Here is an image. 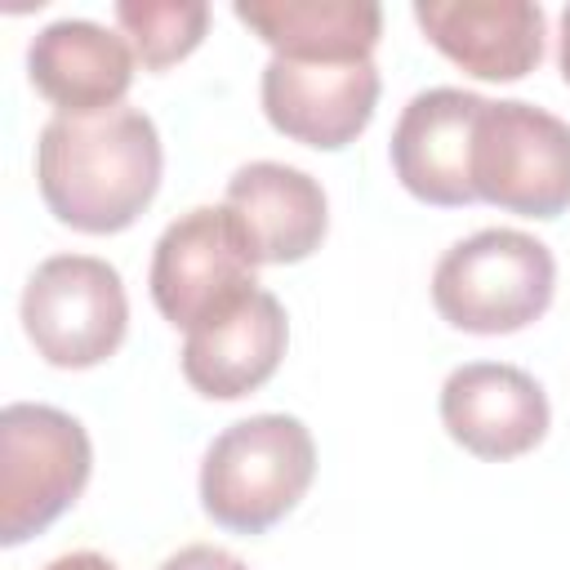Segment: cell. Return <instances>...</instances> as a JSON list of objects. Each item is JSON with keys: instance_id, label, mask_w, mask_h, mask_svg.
<instances>
[{"instance_id": "1", "label": "cell", "mask_w": 570, "mask_h": 570, "mask_svg": "<svg viewBox=\"0 0 570 570\" xmlns=\"http://www.w3.org/2000/svg\"><path fill=\"white\" fill-rule=\"evenodd\" d=\"M160 134L147 111L53 116L36 142V183L49 214L76 232H125L160 187Z\"/></svg>"}, {"instance_id": "2", "label": "cell", "mask_w": 570, "mask_h": 570, "mask_svg": "<svg viewBox=\"0 0 570 570\" xmlns=\"http://www.w3.org/2000/svg\"><path fill=\"white\" fill-rule=\"evenodd\" d=\"M316 445L294 414H254L214 436L200 463V508L236 534L272 530L312 485Z\"/></svg>"}, {"instance_id": "3", "label": "cell", "mask_w": 570, "mask_h": 570, "mask_svg": "<svg viewBox=\"0 0 570 570\" xmlns=\"http://www.w3.org/2000/svg\"><path fill=\"white\" fill-rule=\"evenodd\" d=\"M557 289V258L517 227H485L450 245L432 272L436 312L468 334H517L539 321Z\"/></svg>"}, {"instance_id": "4", "label": "cell", "mask_w": 570, "mask_h": 570, "mask_svg": "<svg viewBox=\"0 0 570 570\" xmlns=\"http://www.w3.org/2000/svg\"><path fill=\"white\" fill-rule=\"evenodd\" d=\"M94 468L89 432L53 405L13 401L0 410V543L18 548L53 525Z\"/></svg>"}, {"instance_id": "5", "label": "cell", "mask_w": 570, "mask_h": 570, "mask_svg": "<svg viewBox=\"0 0 570 570\" xmlns=\"http://www.w3.org/2000/svg\"><path fill=\"white\" fill-rule=\"evenodd\" d=\"M258 254L227 205H196L178 214L151 254V298L160 316L178 330H196L236 303H245Z\"/></svg>"}, {"instance_id": "6", "label": "cell", "mask_w": 570, "mask_h": 570, "mask_svg": "<svg viewBox=\"0 0 570 570\" xmlns=\"http://www.w3.org/2000/svg\"><path fill=\"white\" fill-rule=\"evenodd\" d=\"M472 187L508 214L557 218L570 209V125L534 102H485L472 134Z\"/></svg>"}, {"instance_id": "7", "label": "cell", "mask_w": 570, "mask_h": 570, "mask_svg": "<svg viewBox=\"0 0 570 570\" xmlns=\"http://www.w3.org/2000/svg\"><path fill=\"white\" fill-rule=\"evenodd\" d=\"M129 325L120 272L94 254L45 258L22 289V330L58 370H89L107 361Z\"/></svg>"}, {"instance_id": "8", "label": "cell", "mask_w": 570, "mask_h": 570, "mask_svg": "<svg viewBox=\"0 0 570 570\" xmlns=\"http://www.w3.org/2000/svg\"><path fill=\"white\" fill-rule=\"evenodd\" d=\"M263 111L267 120L307 147L338 151L347 147L374 116L379 102V67L361 62H294L276 58L263 67Z\"/></svg>"}, {"instance_id": "9", "label": "cell", "mask_w": 570, "mask_h": 570, "mask_svg": "<svg viewBox=\"0 0 570 570\" xmlns=\"http://www.w3.org/2000/svg\"><path fill=\"white\" fill-rule=\"evenodd\" d=\"M490 98L468 89H423L405 102L392 129V169L401 187L428 205H468L472 187V134Z\"/></svg>"}, {"instance_id": "10", "label": "cell", "mask_w": 570, "mask_h": 570, "mask_svg": "<svg viewBox=\"0 0 570 570\" xmlns=\"http://www.w3.org/2000/svg\"><path fill=\"white\" fill-rule=\"evenodd\" d=\"M548 419L552 410L543 387L503 361L459 365L441 387V423L476 459H517L534 450Z\"/></svg>"}, {"instance_id": "11", "label": "cell", "mask_w": 570, "mask_h": 570, "mask_svg": "<svg viewBox=\"0 0 570 570\" xmlns=\"http://www.w3.org/2000/svg\"><path fill=\"white\" fill-rule=\"evenodd\" d=\"M414 22L476 80H521L543 58V9L530 0H419Z\"/></svg>"}, {"instance_id": "12", "label": "cell", "mask_w": 570, "mask_h": 570, "mask_svg": "<svg viewBox=\"0 0 570 570\" xmlns=\"http://www.w3.org/2000/svg\"><path fill=\"white\" fill-rule=\"evenodd\" d=\"M27 71L58 116H102L120 107L134 85V49L102 22L58 18L36 31Z\"/></svg>"}, {"instance_id": "13", "label": "cell", "mask_w": 570, "mask_h": 570, "mask_svg": "<svg viewBox=\"0 0 570 570\" xmlns=\"http://www.w3.org/2000/svg\"><path fill=\"white\" fill-rule=\"evenodd\" d=\"M285 343H289V325L281 298L272 289H254L232 312L187 330L183 374L200 396L236 401L276 374Z\"/></svg>"}, {"instance_id": "14", "label": "cell", "mask_w": 570, "mask_h": 570, "mask_svg": "<svg viewBox=\"0 0 570 570\" xmlns=\"http://www.w3.org/2000/svg\"><path fill=\"white\" fill-rule=\"evenodd\" d=\"M223 205L245 227L258 263H303L325 240L330 227V205L321 183L281 160L240 165L227 183Z\"/></svg>"}, {"instance_id": "15", "label": "cell", "mask_w": 570, "mask_h": 570, "mask_svg": "<svg viewBox=\"0 0 570 570\" xmlns=\"http://www.w3.org/2000/svg\"><path fill=\"white\" fill-rule=\"evenodd\" d=\"M236 18L294 62H361L383 31L374 0H236Z\"/></svg>"}, {"instance_id": "16", "label": "cell", "mask_w": 570, "mask_h": 570, "mask_svg": "<svg viewBox=\"0 0 570 570\" xmlns=\"http://www.w3.org/2000/svg\"><path fill=\"white\" fill-rule=\"evenodd\" d=\"M116 22L125 27L134 58L151 71L187 58L209 27V4L200 0H116Z\"/></svg>"}, {"instance_id": "17", "label": "cell", "mask_w": 570, "mask_h": 570, "mask_svg": "<svg viewBox=\"0 0 570 570\" xmlns=\"http://www.w3.org/2000/svg\"><path fill=\"white\" fill-rule=\"evenodd\" d=\"M160 570H249L240 557H232L227 548H214V543H191V548H178Z\"/></svg>"}, {"instance_id": "18", "label": "cell", "mask_w": 570, "mask_h": 570, "mask_svg": "<svg viewBox=\"0 0 570 570\" xmlns=\"http://www.w3.org/2000/svg\"><path fill=\"white\" fill-rule=\"evenodd\" d=\"M45 570H116L102 552H67V557H53Z\"/></svg>"}, {"instance_id": "19", "label": "cell", "mask_w": 570, "mask_h": 570, "mask_svg": "<svg viewBox=\"0 0 570 570\" xmlns=\"http://www.w3.org/2000/svg\"><path fill=\"white\" fill-rule=\"evenodd\" d=\"M561 76L570 85V9L561 13Z\"/></svg>"}]
</instances>
